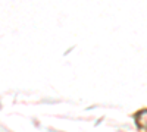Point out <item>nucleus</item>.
<instances>
[{"mask_svg": "<svg viewBox=\"0 0 147 132\" xmlns=\"http://www.w3.org/2000/svg\"><path fill=\"white\" fill-rule=\"evenodd\" d=\"M136 123L140 129H147V110H141L136 115Z\"/></svg>", "mask_w": 147, "mask_h": 132, "instance_id": "f257e3e1", "label": "nucleus"}]
</instances>
